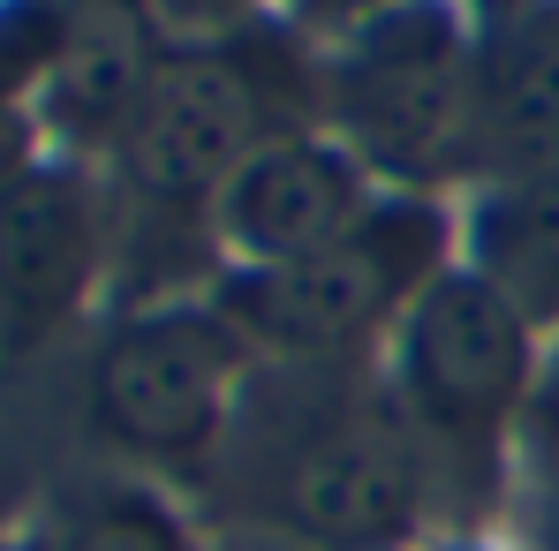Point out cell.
I'll return each mask as SVG.
<instances>
[{
	"instance_id": "cell-8",
	"label": "cell",
	"mask_w": 559,
	"mask_h": 551,
	"mask_svg": "<svg viewBox=\"0 0 559 551\" xmlns=\"http://www.w3.org/2000/svg\"><path fill=\"white\" fill-rule=\"evenodd\" d=\"M98 273V204L84 175L23 159L0 175V356L38 348L76 318Z\"/></svg>"
},
{
	"instance_id": "cell-3",
	"label": "cell",
	"mask_w": 559,
	"mask_h": 551,
	"mask_svg": "<svg viewBox=\"0 0 559 551\" xmlns=\"http://www.w3.org/2000/svg\"><path fill=\"white\" fill-rule=\"evenodd\" d=\"M393 370L408 431L454 460H484L537 400V318L476 265H447L401 318Z\"/></svg>"
},
{
	"instance_id": "cell-2",
	"label": "cell",
	"mask_w": 559,
	"mask_h": 551,
	"mask_svg": "<svg viewBox=\"0 0 559 551\" xmlns=\"http://www.w3.org/2000/svg\"><path fill=\"white\" fill-rule=\"evenodd\" d=\"M439 250H447L439 212L424 196H385L333 250L302 265H273V273H235L219 310L242 325L250 348H273L295 363H341L401 333L416 295L447 273Z\"/></svg>"
},
{
	"instance_id": "cell-6",
	"label": "cell",
	"mask_w": 559,
	"mask_h": 551,
	"mask_svg": "<svg viewBox=\"0 0 559 551\" xmlns=\"http://www.w3.org/2000/svg\"><path fill=\"white\" fill-rule=\"evenodd\" d=\"M378 204L385 196H371L364 159L341 136L280 129L273 144H258L250 167L219 189L212 227L235 250V273H273V265H302V257L333 250Z\"/></svg>"
},
{
	"instance_id": "cell-11",
	"label": "cell",
	"mask_w": 559,
	"mask_h": 551,
	"mask_svg": "<svg viewBox=\"0 0 559 551\" xmlns=\"http://www.w3.org/2000/svg\"><path fill=\"white\" fill-rule=\"evenodd\" d=\"M468 265L507 287L537 325L559 318V167L484 182L468 212Z\"/></svg>"
},
{
	"instance_id": "cell-9",
	"label": "cell",
	"mask_w": 559,
	"mask_h": 551,
	"mask_svg": "<svg viewBox=\"0 0 559 551\" xmlns=\"http://www.w3.org/2000/svg\"><path fill=\"white\" fill-rule=\"evenodd\" d=\"M167 53L175 46L144 0H61V31H53L38 92H31V113L76 152L121 144L144 92L159 84Z\"/></svg>"
},
{
	"instance_id": "cell-1",
	"label": "cell",
	"mask_w": 559,
	"mask_h": 551,
	"mask_svg": "<svg viewBox=\"0 0 559 551\" xmlns=\"http://www.w3.org/2000/svg\"><path fill=\"white\" fill-rule=\"evenodd\" d=\"M325 106L371 182H454L476 136V31L454 0H401L341 38Z\"/></svg>"
},
{
	"instance_id": "cell-4",
	"label": "cell",
	"mask_w": 559,
	"mask_h": 551,
	"mask_svg": "<svg viewBox=\"0 0 559 551\" xmlns=\"http://www.w3.org/2000/svg\"><path fill=\"white\" fill-rule=\"evenodd\" d=\"M250 340L219 302H159L106 333L92 363V423L144 460H197L242 385Z\"/></svg>"
},
{
	"instance_id": "cell-10",
	"label": "cell",
	"mask_w": 559,
	"mask_h": 551,
	"mask_svg": "<svg viewBox=\"0 0 559 551\" xmlns=\"http://www.w3.org/2000/svg\"><path fill=\"white\" fill-rule=\"evenodd\" d=\"M559 167V0H507L476 31L468 175L507 182Z\"/></svg>"
},
{
	"instance_id": "cell-16",
	"label": "cell",
	"mask_w": 559,
	"mask_h": 551,
	"mask_svg": "<svg viewBox=\"0 0 559 551\" xmlns=\"http://www.w3.org/2000/svg\"><path fill=\"white\" fill-rule=\"evenodd\" d=\"M0 129H8V121H0ZM8 167H23V159H8V152H0V175H8Z\"/></svg>"
},
{
	"instance_id": "cell-12",
	"label": "cell",
	"mask_w": 559,
	"mask_h": 551,
	"mask_svg": "<svg viewBox=\"0 0 559 551\" xmlns=\"http://www.w3.org/2000/svg\"><path fill=\"white\" fill-rule=\"evenodd\" d=\"M31 551H189V537L159 499H144V491H98L84 506H69Z\"/></svg>"
},
{
	"instance_id": "cell-14",
	"label": "cell",
	"mask_w": 559,
	"mask_h": 551,
	"mask_svg": "<svg viewBox=\"0 0 559 551\" xmlns=\"http://www.w3.org/2000/svg\"><path fill=\"white\" fill-rule=\"evenodd\" d=\"M295 8V23H310V31H356V23H371V15H385V8H401V0H287Z\"/></svg>"
},
{
	"instance_id": "cell-13",
	"label": "cell",
	"mask_w": 559,
	"mask_h": 551,
	"mask_svg": "<svg viewBox=\"0 0 559 551\" xmlns=\"http://www.w3.org/2000/svg\"><path fill=\"white\" fill-rule=\"evenodd\" d=\"M152 23L167 31V46H219L227 31H242L265 0H144Z\"/></svg>"
},
{
	"instance_id": "cell-7",
	"label": "cell",
	"mask_w": 559,
	"mask_h": 551,
	"mask_svg": "<svg viewBox=\"0 0 559 551\" xmlns=\"http://www.w3.org/2000/svg\"><path fill=\"white\" fill-rule=\"evenodd\" d=\"M280 522L302 551H401L424 522V439L385 416L333 423L287 460Z\"/></svg>"
},
{
	"instance_id": "cell-5",
	"label": "cell",
	"mask_w": 559,
	"mask_h": 551,
	"mask_svg": "<svg viewBox=\"0 0 559 551\" xmlns=\"http://www.w3.org/2000/svg\"><path fill=\"white\" fill-rule=\"evenodd\" d=\"M273 136L280 129L265 113V84L242 53L175 46L121 136V167L152 204H219V189Z\"/></svg>"
},
{
	"instance_id": "cell-15",
	"label": "cell",
	"mask_w": 559,
	"mask_h": 551,
	"mask_svg": "<svg viewBox=\"0 0 559 551\" xmlns=\"http://www.w3.org/2000/svg\"><path fill=\"white\" fill-rule=\"evenodd\" d=\"M545 551H559V491H552V522H545Z\"/></svg>"
}]
</instances>
